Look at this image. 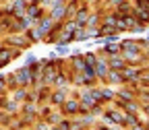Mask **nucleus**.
I'll return each mask as SVG.
<instances>
[{
    "instance_id": "20",
    "label": "nucleus",
    "mask_w": 149,
    "mask_h": 130,
    "mask_svg": "<svg viewBox=\"0 0 149 130\" xmlns=\"http://www.w3.org/2000/svg\"><path fill=\"white\" fill-rule=\"evenodd\" d=\"M54 83L58 85V87H64V85H66V77H62V74H56V79H54Z\"/></svg>"
},
{
    "instance_id": "11",
    "label": "nucleus",
    "mask_w": 149,
    "mask_h": 130,
    "mask_svg": "<svg viewBox=\"0 0 149 130\" xmlns=\"http://www.w3.org/2000/svg\"><path fill=\"white\" fill-rule=\"evenodd\" d=\"M79 0H70V2H68V6L64 8V19H72L74 17V12H77V8H79Z\"/></svg>"
},
{
    "instance_id": "26",
    "label": "nucleus",
    "mask_w": 149,
    "mask_h": 130,
    "mask_svg": "<svg viewBox=\"0 0 149 130\" xmlns=\"http://www.w3.org/2000/svg\"><path fill=\"white\" fill-rule=\"evenodd\" d=\"M2 46H4V44H2V39H0V48H2Z\"/></svg>"
},
{
    "instance_id": "28",
    "label": "nucleus",
    "mask_w": 149,
    "mask_h": 130,
    "mask_svg": "<svg viewBox=\"0 0 149 130\" xmlns=\"http://www.w3.org/2000/svg\"><path fill=\"white\" fill-rule=\"evenodd\" d=\"M17 130H23V128H17Z\"/></svg>"
},
{
    "instance_id": "24",
    "label": "nucleus",
    "mask_w": 149,
    "mask_h": 130,
    "mask_svg": "<svg viewBox=\"0 0 149 130\" xmlns=\"http://www.w3.org/2000/svg\"><path fill=\"white\" fill-rule=\"evenodd\" d=\"M133 130H145V128H141L139 124H135V126H133Z\"/></svg>"
},
{
    "instance_id": "2",
    "label": "nucleus",
    "mask_w": 149,
    "mask_h": 130,
    "mask_svg": "<svg viewBox=\"0 0 149 130\" xmlns=\"http://www.w3.org/2000/svg\"><path fill=\"white\" fill-rule=\"evenodd\" d=\"M120 72H122L124 83H130V85L139 83V79H141V70H139V68H135V66H130V64H126Z\"/></svg>"
},
{
    "instance_id": "27",
    "label": "nucleus",
    "mask_w": 149,
    "mask_h": 130,
    "mask_svg": "<svg viewBox=\"0 0 149 130\" xmlns=\"http://www.w3.org/2000/svg\"><path fill=\"white\" fill-rule=\"evenodd\" d=\"M147 41H149V35H147Z\"/></svg>"
},
{
    "instance_id": "12",
    "label": "nucleus",
    "mask_w": 149,
    "mask_h": 130,
    "mask_svg": "<svg viewBox=\"0 0 149 130\" xmlns=\"http://www.w3.org/2000/svg\"><path fill=\"white\" fill-rule=\"evenodd\" d=\"M23 35H25L27 39H29V44H37V41H42V35L37 33L35 29H29V31H25Z\"/></svg>"
},
{
    "instance_id": "21",
    "label": "nucleus",
    "mask_w": 149,
    "mask_h": 130,
    "mask_svg": "<svg viewBox=\"0 0 149 130\" xmlns=\"http://www.w3.org/2000/svg\"><path fill=\"white\" fill-rule=\"evenodd\" d=\"M6 91V74H0V93Z\"/></svg>"
},
{
    "instance_id": "18",
    "label": "nucleus",
    "mask_w": 149,
    "mask_h": 130,
    "mask_svg": "<svg viewBox=\"0 0 149 130\" xmlns=\"http://www.w3.org/2000/svg\"><path fill=\"white\" fill-rule=\"evenodd\" d=\"M83 58H85V62H87L89 66H93V64L97 62V56H95V54H85Z\"/></svg>"
},
{
    "instance_id": "1",
    "label": "nucleus",
    "mask_w": 149,
    "mask_h": 130,
    "mask_svg": "<svg viewBox=\"0 0 149 130\" xmlns=\"http://www.w3.org/2000/svg\"><path fill=\"white\" fill-rule=\"evenodd\" d=\"M2 44L8 46V48H15V50H25V48L31 46L29 39H27L23 33H10V35H6L4 39H2Z\"/></svg>"
},
{
    "instance_id": "3",
    "label": "nucleus",
    "mask_w": 149,
    "mask_h": 130,
    "mask_svg": "<svg viewBox=\"0 0 149 130\" xmlns=\"http://www.w3.org/2000/svg\"><path fill=\"white\" fill-rule=\"evenodd\" d=\"M15 79H17V85H19V87H27V85H31V83H33V77H31L29 66L19 68V70L15 72Z\"/></svg>"
},
{
    "instance_id": "23",
    "label": "nucleus",
    "mask_w": 149,
    "mask_h": 130,
    "mask_svg": "<svg viewBox=\"0 0 149 130\" xmlns=\"http://www.w3.org/2000/svg\"><path fill=\"white\" fill-rule=\"evenodd\" d=\"M33 62H35V56H33V54H27V56H25V66H31Z\"/></svg>"
},
{
    "instance_id": "19",
    "label": "nucleus",
    "mask_w": 149,
    "mask_h": 130,
    "mask_svg": "<svg viewBox=\"0 0 149 130\" xmlns=\"http://www.w3.org/2000/svg\"><path fill=\"white\" fill-rule=\"evenodd\" d=\"M68 52V46L66 44H56V54H58V56H64Z\"/></svg>"
},
{
    "instance_id": "4",
    "label": "nucleus",
    "mask_w": 149,
    "mask_h": 130,
    "mask_svg": "<svg viewBox=\"0 0 149 130\" xmlns=\"http://www.w3.org/2000/svg\"><path fill=\"white\" fill-rule=\"evenodd\" d=\"M21 54V50H15V48H8V46H2L0 48V64L6 66L13 58H17V56Z\"/></svg>"
},
{
    "instance_id": "5",
    "label": "nucleus",
    "mask_w": 149,
    "mask_h": 130,
    "mask_svg": "<svg viewBox=\"0 0 149 130\" xmlns=\"http://www.w3.org/2000/svg\"><path fill=\"white\" fill-rule=\"evenodd\" d=\"M87 17H89V10H87V6L85 4H79V8H77V12H74V23H77V27H85V23H87Z\"/></svg>"
},
{
    "instance_id": "17",
    "label": "nucleus",
    "mask_w": 149,
    "mask_h": 130,
    "mask_svg": "<svg viewBox=\"0 0 149 130\" xmlns=\"http://www.w3.org/2000/svg\"><path fill=\"white\" fill-rule=\"evenodd\" d=\"M135 8H139V10H145V12H149V0H137V2H135Z\"/></svg>"
},
{
    "instance_id": "29",
    "label": "nucleus",
    "mask_w": 149,
    "mask_h": 130,
    "mask_svg": "<svg viewBox=\"0 0 149 130\" xmlns=\"http://www.w3.org/2000/svg\"><path fill=\"white\" fill-rule=\"evenodd\" d=\"M0 68H2V64H0Z\"/></svg>"
},
{
    "instance_id": "13",
    "label": "nucleus",
    "mask_w": 149,
    "mask_h": 130,
    "mask_svg": "<svg viewBox=\"0 0 149 130\" xmlns=\"http://www.w3.org/2000/svg\"><path fill=\"white\" fill-rule=\"evenodd\" d=\"M74 29H77V23H74V19H68L64 25H60V31H62V33H74Z\"/></svg>"
},
{
    "instance_id": "16",
    "label": "nucleus",
    "mask_w": 149,
    "mask_h": 130,
    "mask_svg": "<svg viewBox=\"0 0 149 130\" xmlns=\"http://www.w3.org/2000/svg\"><path fill=\"white\" fill-rule=\"evenodd\" d=\"M64 99H66V95H64V91H56L54 95H52V103H56V105H62L64 103Z\"/></svg>"
},
{
    "instance_id": "6",
    "label": "nucleus",
    "mask_w": 149,
    "mask_h": 130,
    "mask_svg": "<svg viewBox=\"0 0 149 130\" xmlns=\"http://www.w3.org/2000/svg\"><path fill=\"white\" fill-rule=\"evenodd\" d=\"M126 66V60L122 58V56H110V58H108V68H114V70H122Z\"/></svg>"
},
{
    "instance_id": "15",
    "label": "nucleus",
    "mask_w": 149,
    "mask_h": 130,
    "mask_svg": "<svg viewBox=\"0 0 149 130\" xmlns=\"http://www.w3.org/2000/svg\"><path fill=\"white\" fill-rule=\"evenodd\" d=\"M72 64H74V70H79V72H83V68L87 66V62H85L83 56H74V58H72Z\"/></svg>"
},
{
    "instance_id": "7",
    "label": "nucleus",
    "mask_w": 149,
    "mask_h": 130,
    "mask_svg": "<svg viewBox=\"0 0 149 130\" xmlns=\"http://www.w3.org/2000/svg\"><path fill=\"white\" fill-rule=\"evenodd\" d=\"M106 81H108V83H114V85H122V83H124L122 72H120V70H114V68H108Z\"/></svg>"
},
{
    "instance_id": "25",
    "label": "nucleus",
    "mask_w": 149,
    "mask_h": 130,
    "mask_svg": "<svg viewBox=\"0 0 149 130\" xmlns=\"http://www.w3.org/2000/svg\"><path fill=\"white\" fill-rule=\"evenodd\" d=\"M0 17H4V10H2V8H0Z\"/></svg>"
},
{
    "instance_id": "14",
    "label": "nucleus",
    "mask_w": 149,
    "mask_h": 130,
    "mask_svg": "<svg viewBox=\"0 0 149 130\" xmlns=\"http://www.w3.org/2000/svg\"><path fill=\"white\" fill-rule=\"evenodd\" d=\"M102 25V19H100V15H89L87 17V23H85V27H100Z\"/></svg>"
},
{
    "instance_id": "22",
    "label": "nucleus",
    "mask_w": 149,
    "mask_h": 130,
    "mask_svg": "<svg viewBox=\"0 0 149 130\" xmlns=\"http://www.w3.org/2000/svg\"><path fill=\"white\" fill-rule=\"evenodd\" d=\"M120 2H124V0H106V4H108L110 8H116Z\"/></svg>"
},
{
    "instance_id": "9",
    "label": "nucleus",
    "mask_w": 149,
    "mask_h": 130,
    "mask_svg": "<svg viewBox=\"0 0 149 130\" xmlns=\"http://www.w3.org/2000/svg\"><path fill=\"white\" fill-rule=\"evenodd\" d=\"M93 68H95V77H102L106 79V74H108V60H100L93 64Z\"/></svg>"
},
{
    "instance_id": "10",
    "label": "nucleus",
    "mask_w": 149,
    "mask_h": 130,
    "mask_svg": "<svg viewBox=\"0 0 149 130\" xmlns=\"http://www.w3.org/2000/svg\"><path fill=\"white\" fill-rule=\"evenodd\" d=\"M102 52H104V56H116V54H120V44H106L104 48H102Z\"/></svg>"
},
{
    "instance_id": "8",
    "label": "nucleus",
    "mask_w": 149,
    "mask_h": 130,
    "mask_svg": "<svg viewBox=\"0 0 149 130\" xmlns=\"http://www.w3.org/2000/svg\"><path fill=\"white\" fill-rule=\"evenodd\" d=\"M62 107H64V114H74V111H79V101L77 99H64V103H62Z\"/></svg>"
}]
</instances>
